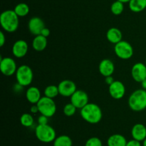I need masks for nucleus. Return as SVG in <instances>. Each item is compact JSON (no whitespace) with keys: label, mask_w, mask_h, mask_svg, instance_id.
<instances>
[{"label":"nucleus","mask_w":146,"mask_h":146,"mask_svg":"<svg viewBox=\"0 0 146 146\" xmlns=\"http://www.w3.org/2000/svg\"><path fill=\"white\" fill-rule=\"evenodd\" d=\"M118 1H121V2L123 3V4H124V3H129L131 0H118Z\"/></svg>","instance_id":"e433bc0d"},{"label":"nucleus","mask_w":146,"mask_h":146,"mask_svg":"<svg viewBox=\"0 0 146 146\" xmlns=\"http://www.w3.org/2000/svg\"><path fill=\"white\" fill-rule=\"evenodd\" d=\"M47 44H48V42H47L46 37L39 34V35L35 36L31 43V45L35 51L42 52L46 48Z\"/></svg>","instance_id":"6ab92c4d"},{"label":"nucleus","mask_w":146,"mask_h":146,"mask_svg":"<svg viewBox=\"0 0 146 146\" xmlns=\"http://www.w3.org/2000/svg\"><path fill=\"white\" fill-rule=\"evenodd\" d=\"M131 135L133 139L143 142L146 138V127L141 123L134 125L131 130Z\"/></svg>","instance_id":"dca6fc26"},{"label":"nucleus","mask_w":146,"mask_h":146,"mask_svg":"<svg viewBox=\"0 0 146 146\" xmlns=\"http://www.w3.org/2000/svg\"><path fill=\"white\" fill-rule=\"evenodd\" d=\"M59 94L65 97H71L77 90L75 82L70 80H64L58 84Z\"/></svg>","instance_id":"1a4fd4ad"},{"label":"nucleus","mask_w":146,"mask_h":146,"mask_svg":"<svg viewBox=\"0 0 146 146\" xmlns=\"http://www.w3.org/2000/svg\"><path fill=\"white\" fill-rule=\"evenodd\" d=\"M45 27L44 21L40 17H34L30 19L28 23V28L31 34L37 36L41 34V31Z\"/></svg>","instance_id":"4468645a"},{"label":"nucleus","mask_w":146,"mask_h":146,"mask_svg":"<svg viewBox=\"0 0 146 146\" xmlns=\"http://www.w3.org/2000/svg\"><path fill=\"white\" fill-rule=\"evenodd\" d=\"M30 111H31V113H39V111H38V107H37L36 104H33V105L31 106V109H30Z\"/></svg>","instance_id":"f704fd0d"},{"label":"nucleus","mask_w":146,"mask_h":146,"mask_svg":"<svg viewBox=\"0 0 146 146\" xmlns=\"http://www.w3.org/2000/svg\"><path fill=\"white\" fill-rule=\"evenodd\" d=\"M145 65H146V58H145Z\"/></svg>","instance_id":"58836bf2"},{"label":"nucleus","mask_w":146,"mask_h":146,"mask_svg":"<svg viewBox=\"0 0 146 146\" xmlns=\"http://www.w3.org/2000/svg\"><path fill=\"white\" fill-rule=\"evenodd\" d=\"M6 42V37L2 31H0V47H3Z\"/></svg>","instance_id":"7c9ffc66"},{"label":"nucleus","mask_w":146,"mask_h":146,"mask_svg":"<svg viewBox=\"0 0 146 146\" xmlns=\"http://www.w3.org/2000/svg\"><path fill=\"white\" fill-rule=\"evenodd\" d=\"M114 52L118 58L128 60L133 55V48L128 42L122 40L114 46Z\"/></svg>","instance_id":"0eeeda50"},{"label":"nucleus","mask_w":146,"mask_h":146,"mask_svg":"<svg viewBox=\"0 0 146 146\" xmlns=\"http://www.w3.org/2000/svg\"><path fill=\"white\" fill-rule=\"evenodd\" d=\"M128 6L130 9L133 12H141L146 9V0H131Z\"/></svg>","instance_id":"412c9836"},{"label":"nucleus","mask_w":146,"mask_h":146,"mask_svg":"<svg viewBox=\"0 0 146 146\" xmlns=\"http://www.w3.org/2000/svg\"><path fill=\"white\" fill-rule=\"evenodd\" d=\"M126 146H142V145H141V142L138 141V140L132 139V140L127 142Z\"/></svg>","instance_id":"c756f323"},{"label":"nucleus","mask_w":146,"mask_h":146,"mask_svg":"<svg viewBox=\"0 0 146 146\" xmlns=\"http://www.w3.org/2000/svg\"><path fill=\"white\" fill-rule=\"evenodd\" d=\"M44 96L49 98L54 99L59 94V91H58V86L54 85V84H51L48 85L44 89Z\"/></svg>","instance_id":"b1692460"},{"label":"nucleus","mask_w":146,"mask_h":146,"mask_svg":"<svg viewBox=\"0 0 146 146\" xmlns=\"http://www.w3.org/2000/svg\"><path fill=\"white\" fill-rule=\"evenodd\" d=\"M143 146H146V138L143 141Z\"/></svg>","instance_id":"4c0bfd02"},{"label":"nucleus","mask_w":146,"mask_h":146,"mask_svg":"<svg viewBox=\"0 0 146 146\" xmlns=\"http://www.w3.org/2000/svg\"><path fill=\"white\" fill-rule=\"evenodd\" d=\"M71 102L77 109H82L88 103V94L82 90H77L71 97Z\"/></svg>","instance_id":"9d476101"},{"label":"nucleus","mask_w":146,"mask_h":146,"mask_svg":"<svg viewBox=\"0 0 146 146\" xmlns=\"http://www.w3.org/2000/svg\"><path fill=\"white\" fill-rule=\"evenodd\" d=\"M23 87H24L23 86H21V84H19V83L17 82L14 86V90L15 92H17V93H18V92H19L21 91V90H22Z\"/></svg>","instance_id":"72a5a7b5"},{"label":"nucleus","mask_w":146,"mask_h":146,"mask_svg":"<svg viewBox=\"0 0 146 146\" xmlns=\"http://www.w3.org/2000/svg\"><path fill=\"white\" fill-rule=\"evenodd\" d=\"M131 76L135 82H141L146 79V65L143 62H137L131 68Z\"/></svg>","instance_id":"f8f14e48"},{"label":"nucleus","mask_w":146,"mask_h":146,"mask_svg":"<svg viewBox=\"0 0 146 146\" xmlns=\"http://www.w3.org/2000/svg\"><path fill=\"white\" fill-rule=\"evenodd\" d=\"M77 108L72 104L71 102L68 103L66 104L63 109V112H64V115L67 117H71L74 115H75L76 112Z\"/></svg>","instance_id":"bb28decb"},{"label":"nucleus","mask_w":146,"mask_h":146,"mask_svg":"<svg viewBox=\"0 0 146 146\" xmlns=\"http://www.w3.org/2000/svg\"><path fill=\"white\" fill-rule=\"evenodd\" d=\"M29 50V45L25 40H19L14 43L12 46L13 55L17 58H22L27 54Z\"/></svg>","instance_id":"ddd939ff"},{"label":"nucleus","mask_w":146,"mask_h":146,"mask_svg":"<svg viewBox=\"0 0 146 146\" xmlns=\"http://www.w3.org/2000/svg\"><path fill=\"white\" fill-rule=\"evenodd\" d=\"M26 98L28 102L32 104H37V102L41 98V91L36 87L34 86L29 87L26 91Z\"/></svg>","instance_id":"f3484780"},{"label":"nucleus","mask_w":146,"mask_h":146,"mask_svg":"<svg viewBox=\"0 0 146 146\" xmlns=\"http://www.w3.org/2000/svg\"><path fill=\"white\" fill-rule=\"evenodd\" d=\"M48 117H47L46 116L41 115L38 117V125L48 124Z\"/></svg>","instance_id":"c85d7f7f"},{"label":"nucleus","mask_w":146,"mask_h":146,"mask_svg":"<svg viewBox=\"0 0 146 146\" xmlns=\"http://www.w3.org/2000/svg\"><path fill=\"white\" fill-rule=\"evenodd\" d=\"M108 92L112 98L120 100L125 96V87L122 82L115 80L111 85L108 86Z\"/></svg>","instance_id":"9b49d317"},{"label":"nucleus","mask_w":146,"mask_h":146,"mask_svg":"<svg viewBox=\"0 0 146 146\" xmlns=\"http://www.w3.org/2000/svg\"><path fill=\"white\" fill-rule=\"evenodd\" d=\"M85 146H103L102 141L97 137H91L86 142Z\"/></svg>","instance_id":"cd10ccee"},{"label":"nucleus","mask_w":146,"mask_h":146,"mask_svg":"<svg viewBox=\"0 0 146 146\" xmlns=\"http://www.w3.org/2000/svg\"><path fill=\"white\" fill-rule=\"evenodd\" d=\"M20 123L24 127H30L34 125V117L29 113H24L20 117Z\"/></svg>","instance_id":"393cba45"},{"label":"nucleus","mask_w":146,"mask_h":146,"mask_svg":"<svg viewBox=\"0 0 146 146\" xmlns=\"http://www.w3.org/2000/svg\"><path fill=\"white\" fill-rule=\"evenodd\" d=\"M122 32L117 27H111L107 31L106 39L109 42L112 43L114 45L122 41Z\"/></svg>","instance_id":"a211bd4d"},{"label":"nucleus","mask_w":146,"mask_h":146,"mask_svg":"<svg viewBox=\"0 0 146 146\" xmlns=\"http://www.w3.org/2000/svg\"><path fill=\"white\" fill-rule=\"evenodd\" d=\"M114 81H115V80H114L113 77L112 76H108V77H105V82L108 86L111 85V84H112Z\"/></svg>","instance_id":"473e14b6"},{"label":"nucleus","mask_w":146,"mask_h":146,"mask_svg":"<svg viewBox=\"0 0 146 146\" xmlns=\"http://www.w3.org/2000/svg\"><path fill=\"white\" fill-rule=\"evenodd\" d=\"M50 33L51 32H50L49 29H48L47 27H44V28L42 29V31H41V35L44 36V37H46L47 38V37L50 35Z\"/></svg>","instance_id":"2f4dec72"},{"label":"nucleus","mask_w":146,"mask_h":146,"mask_svg":"<svg viewBox=\"0 0 146 146\" xmlns=\"http://www.w3.org/2000/svg\"><path fill=\"white\" fill-rule=\"evenodd\" d=\"M72 140L66 135L58 136L53 142V146H72Z\"/></svg>","instance_id":"4be33fe9"},{"label":"nucleus","mask_w":146,"mask_h":146,"mask_svg":"<svg viewBox=\"0 0 146 146\" xmlns=\"http://www.w3.org/2000/svg\"><path fill=\"white\" fill-rule=\"evenodd\" d=\"M124 9V5L123 3L119 1H115L111 4V11L114 15H120L122 14Z\"/></svg>","instance_id":"a878e982"},{"label":"nucleus","mask_w":146,"mask_h":146,"mask_svg":"<svg viewBox=\"0 0 146 146\" xmlns=\"http://www.w3.org/2000/svg\"><path fill=\"white\" fill-rule=\"evenodd\" d=\"M141 86H142V89L146 90V79L143 80V82H141Z\"/></svg>","instance_id":"c9c22d12"},{"label":"nucleus","mask_w":146,"mask_h":146,"mask_svg":"<svg viewBox=\"0 0 146 146\" xmlns=\"http://www.w3.org/2000/svg\"><path fill=\"white\" fill-rule=\"evenodd\" d=\"M128 106L135 112H141L146 109V90L138 89L128 97Z\"/></svg>","instance_id":"7ed1b4c3"},{"label":"nucleus","mask_w":146,"mask_h":146,"mask_svg":"<svg viewBox=\"0 0 146 146\" xmlns=\"http://www.w3.org/2000/svg\"><path fill=\"white\" fill-rule=\"evenodd\" d=\"M0 24L5 31L14 32L18 29L19 24L18 15L14 10H5L0 15Z\"/></svg>","instance_id":"f03ea898"},{"label":"nucleus","mask_w":146,"mask_h":146,"mask_svg":"<svg viewBox=\"0 0 146 146\" xmlns=\"http://www.w3.org/2000/svg\"><path fill=\"white\" fill-rule=\"evenodd\" d=\"M81 116L86 122L90 124H97L103 117L102 110L98 104L88 102L81 109Z\"/></svg>","instance_id":"f257e3e1"},{"label":"nucleus","mask_w":146,"mask_h":146,"mask_svg":"<svg viewBox=\"0 0 146 146\" xmlns=\"http://www.w3.org/2000/svg\"><path fill=\"white\" fill-rule=\"evenodd\" d=\"M15 75L17 83L23 87H27L31 84L34 79L32 69L27 64H22L18 67Z\"/></svg>","instance_id":"39448f33"},{"label":"nucleus","mask_w":146,"mask_h":146,"mask_svg":"<svg viewBox=\"0 0 146 146\" xmlns=\"http://www.w3.org/2000/svg\"><path fill=\"white\" fill-rule=\"evenodd\" d=\"M36 105L41 115L46 116L48 118L53 117L56 112V104L54 101V99L46 96L41 97Z\"/></svg>","instance_id":"423d86ee"},{"label":"nucleus","mask_w":146,"mask_h":146,"mask_svg":"<svg viewBox=\"0 0 146 146\" xmlns=\"http://www.w3.org/2000/svg\"><path fill=\"white\" fill-rule=\"evenodd\" d=\"M36 138L41 143H50L54 142L56 137V133L54 127L48 124L38 125L35 128Z\"/></svg>","instance_id":"20e7f679"},{"label":"nucleus","mask_w":146,"mask_h":146,"mask_svg":"<svg viewBox=\"0 0 146 146\" xmlns=\"http://www.w3.org/2000/svg\"><path fill=\"white\" fill-rule=\"evenodd\" d=\"M14 11L19 17H26L29 12V7L25 3H19L14 7Z\"/></svg>","instance_id":"5701e85b"},{"label":"nucleus","mask_w":146,"mask_h":146,"mask_svg":"<svg viewBox=\"0 0 146 146\" xmlns=\"http://www.w3.org/2000/svg\"><path fill=\"white\" fill-rule=\"evenodd\" d=\"M98 70L101 75L106 77L108 76H112L115 71L114 63L109 59H104L101 60L98 66Z\"/></svg>","instance_id":"2eb2a0df"},{"label":"nucleus","mask_w":146,"mask_h":146,"mask_svg":"<svg viewBox=\"0 0 146 146\" xmlns=\"http://www.w3.org/2000/svg\"><path fill=\"white\" fill-rule=\"evenodd\" d=\"M127 140L123 135L113 134L107 140L108 146H126Z\"/></svg>","instance_id":"aec40b11"},{"label":"nucleus","mask_w":146,"mask_h":146,"mask_svg":"<svg viewBox=\"0 0 146 146\" xmlns=\"http://www.w3.org/2000/svg\"><path fill=\"white\" fill-rule=\"evenodd\" d=\"M17 63L11 57H1L0 60V70L4 75L9 77L16 74L17 70Z\"/></svg>","instance_id":"6e6552de"}]
</instances>
